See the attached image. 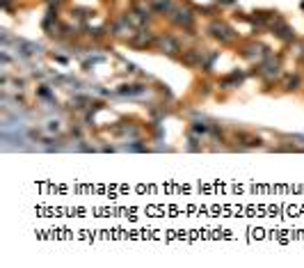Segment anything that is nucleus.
I'll use <instances>...</instances> for the list:
<instances>
[{
    "instance_id": "nucleus-1",
    "label": "nucleus",
    "mask_w": 304,
    "mask_h": 268,
    "mask_svg": "<svg viewBox=\"0 0 304 268\" xmlns=\"http://www.w3.org/2000/svg\"><path fill=\"white\" fill-rule=\"evenodd\" d=\"M160 48H163V51H167V53H179L181 44L174 39V37H163V39H160Z\"/></svg>"
},
{
    "instance_id": "nucleus-2",
    "label": "nucleus",
    "mask_w": 304,
    "mask_h": 268,
    "mask_svg": "<svg viewBox=\"0 0 304 268\" xmlns=\"http://www.w3.org/2000/svg\"><path fill=\"white\" fill-rule=\"evenodd\" d=\"M272 74H275V76L279 74V64H277V62H268V64L263 67V76H268V78H270Z\"/></svg>"
},
{
    "instance_id": "nucleus-3",
    "label": "nucleus",
    "mask_w": 304,
    "mask_h": 268,
    "mask_svg": "<svg viewBox=\"0 0 304 268\" xmlns=\"http://www.w3.org/2000/svg\"><path fill=\"white\" fill-rule=\"evenodd\" d=\"M156 9H169V2L167 0H156Z\"/></svg>"
}]
</instances>
